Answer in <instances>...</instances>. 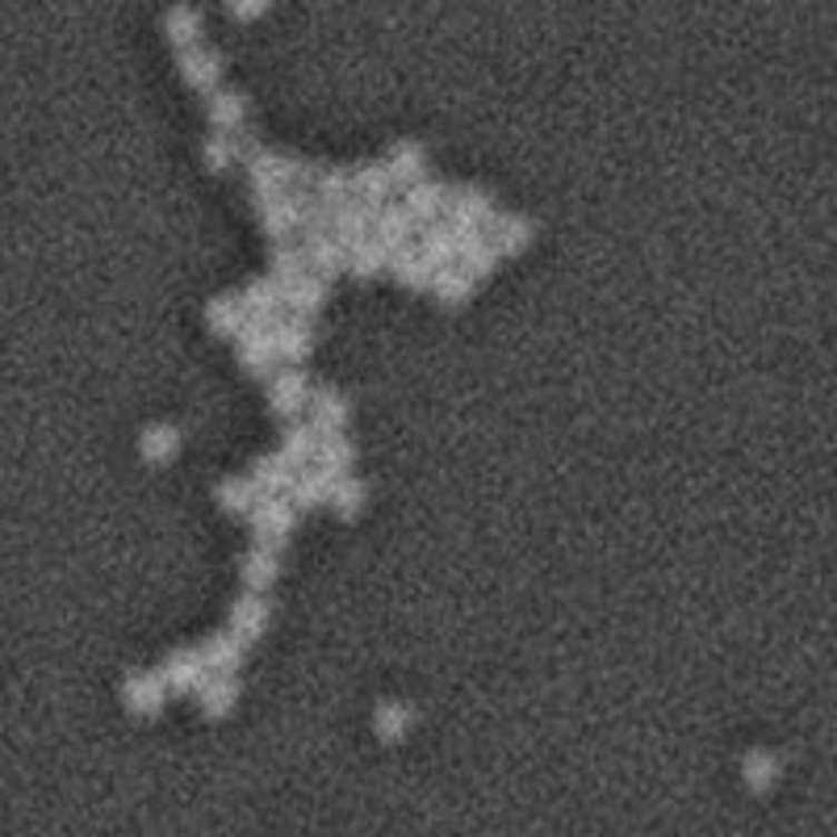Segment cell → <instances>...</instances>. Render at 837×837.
Instances as JSON below:
<instances>
[{"mask_svg":"<svg viewBox=\"0 0 837 837\" xmlns=\"http://www.w3.org/2000/svg\"><path fill=\"white\" fill-rule=\"evenodd\" d=\"M247 528L260 549L280 553L297 528V511L289 506V499H256V506L247 511Z\"/></svg>","mask_w":837,"mask_h":837,"instance_id":"obj_1","label":"cell"},{"mask_svg":"<svg viewBox=\"0 0 837 837\" xmlns=\"http://www.w3.org/2000/svg\"><path fill=\"white\" fill-rule=\"evenodd\" d=\"M494 197L486 189H449V201H444V223L456 230V235H486V227L494 223Z\"/></svg>","mask_w":837,"mask_h":837,"instance_id":"obj_2","label":"cell"},{"mask_svg":"<svg viewBox=\"0 0 837 837\" xmlns=\"http://www.w3.org/2000/svg\"><path fill=\"white\" fill-rule=\"evenodd\" d=\"M239 368L252 373V377H273L277 373V348H273V327L260 323V318H244L239 327Z\"/></svg>","mask_w":837,"mask_h":837,"instance_id":"obj_3","label":"cell"},{"mask_svg":"<svg viewBox=\"0 0 837 837\" xmlns=\"http://www.w3.org/2000/svg\"><path fill=\"white\" fill-rule=\"evenodd\" d=\"M306 415H311V427L314 436H339L344 427H348L352 418V402L348 394H339L335 385H311V398H306Z\"/></svg>","mask_w":837,"mask_h":837,"instance_id":"obj_4","label":"cell"},{"mask_svg":"<svg viewBox=\"0 0 837 837\" xmlns=\"http://www.w3.org/2000/svg\"><path fill=\"white\" fill-rule=\"evenodd\" d=\"M156 679L164 682L168 696H197L206 687V666L197 658V649H173L164 662H159Z\"/></svg>","mask_w":837,"mask_h":837,"instance_id":"obj_5","label":"cell"},{"mask_svg":"<svg viewBox=\"0 0 837 837\" xmlns=\"http://www.w3.org/2000/svg\"><path fill=\"white\" fill-rule=\"evenodd\" d=\"M176 63H180L185 85H189L193 92H206V97H214V92H218V85H223V71H227L223 55L214 51V47H206V42H197V47H189V51H176Z\"/></svg>","mask_w":837,"mask_h":837,"instance_id":"obj_6","label":"cell"},{"mask_svg":"<svg viewBox=\"0 0 837 837\" xmlns=\"http://www.w3.org/2000/svg\"><path fill=\"white\" fill-rule=\"evenodd\" d=\"M268 620H273V608H268L264 594H239L227 611V632L247 649L268 632Z\"/></svg>","mask_w":837,"mask_h":837,"instance_id":"obj_7","label":"cell"},{"mask_svg":"<svg viewBox=\"0 0 837 837\" xmlns=\"http://www.w3.org/2000/svg\"><path fill=\"white\" fill-rule=\"evenodd\" d=\"M306 398H311L306 368H280L268 377V411L277 418H297L306 411Z\"/></svg>","mask_w":837,"mask_h":837,"instance_id":"obj_8","label":"cell"},{"mask_svg":"<svg viewBox=\"0 0 837 837\" xmlns=\"http://www.w3.org/2000/svg\"><path fill=\"white\" fill-rule=\"evenodd\" d=\"M482 239L490 244L494 256H523L532 247V239H536V227L523 214H494V223L486 227Z\"/></svg>","mask_w":837,"mask_h":837,"instance_id":"obj_9","label":"cell"},{"mask_svg":"<svg viewBox=\"0 0 837 837\" xmlns=\"http://www.w3.org/2000/svg\"><path fill=\"white\" fill-rule=\"evenodd\" d=\"M164 703H168V691L156 679V670H135V674L122 679V708L130 716H147L151 720V716L164 712Z\"/></svg>","mask_w":837,"mask_h":837,"instance_id":"obj_10","label":"cell"},{"mask_svg":"<svg viewBox=\"0 0 837 837\" xmlns=\"http://www.w3.org/2000/svg\"><path fill=\"white\" fill-rule=\"evenodd\" d=\"M382 164H385V173H390V185H394V189H411L418 180H427V147L415 139L394 142Z\"/></svg>","mask_w":837,"mask_h":837,"instance_id":"obj_11","label":"cell"},{"mask_svg":"<svg viewBox=\"0 0 837 837\" xmlns=\"http://www.w3.org/2000/svg\"><path fill=\"white\" fill-rule=\"evenodd\" d=\"M273 348H277V361H285L289 368H302L314 352L311 323H302V318H277V323H273Z\"/></svg>","mask_w":837,"mask_h":837,"instance_id":"obj_12","label":"cell"},{"mask_svg":"<svg viewBox=\"0 0 837 837\" xmlns=\"http://www.w3.org/2000/svg\"><path fill=\"white\" fill-rule=\"evenodd\" d=\"M444 201H449V185H440L432 176L411 185V189H402V209L415 218V227L440 223V218H444Z\"/></svg>","mask_w":837,"mask_h":837,"instance_id":"obj_13","label":"cell"},{"mask_svg":"<svg viewBox=\"0 0 837 837\" xmlns=\"http://www.w3.org/2000/svg\"><path fill=\"white\" fill-rule=\"evenodd\" d=\"M297 206H302V193L297 189L280 193V197H273V201H256L260 230L273 239V244H285V239L297 230Z\"/></svg>","mask_w":837,"mask_h":837,"instance_id":"obj_14","label":"cell"},{"mask_svg":"<svg viewBox=\"0 0 837 837\" xmlns=\"http://www.w3.org/2000/svg\"><path fill=\"white\" fill-rule=\"evenodd\" d=\"M239 306H244L247 318H260V323H277L280 311H285V289H280L273 277H252L239 294Z\"/></svg>","mask_w":837,"mask_h":837,"instance_id":"obj_15","label":"cell"},{"mask_svg":"<svg viewBox=\"0 0 837 837\" xmlns=\"http://www.w3.org/2000/svg\"><path fill=\"white\" fill-rule=\"evenodd\" d=\"M390 193H394V185H390V173H385L382 159H365V164L352 168V201L382 209L390 206Z\"/></svg>","mask_w":837,"mask_h":837,"instance_id":"obj_16","label":"cell"},{"mask_svg":"<svg viewBox=\"0 0 837 837\" xmlns=\"http://www.w3.org/2000/svg\"><path fill=\"white\" fill-rule=\"evenodd\" d=\"M373 218H377V209L373 206H361V201H344V206L332 214V239L344 252L356 244H365L368 235H373Z\"/></svg>","mask_w":837,"mask_h":837,"instance_id":"obj_17","label":"cell"},{"mask_svg":"<svg viewBox=\"0 0 837 837\" xmlns=\"http://www.w3.org/2000/svg\"><path fill=\"white\" fill-rule=\"evenodd\" d=\"M209 126H214V135H227V139L247 130V97L239 88H218L209 97Z\"/></svg>","mask_w":837,"mask_h":837,"instance_id":"obj_18","label":"cell"},{"mask_svg":"<svg viewBox=\"0 0 837 837\" xmlns=\"http://www.w3.org/2000/svg\"><path fill=\"white\" fill-rule=\"evenodd\" d=\"M411 729H415V708L406 699H382L373 708V732H377V741H385V746L406 741Z\"/></svg>","mask_w":837,"mask_h":837,"instance_id":"obj_19","label":"cell"},{"mask_svg":"<svg viewBox=\"0 0 837 837\" xmlns=\"http://www.w3.org/2000/svg\"><path fill=\"white\" fill-rule=\"evenodd\" d=\"M418 256L432 273H444L456 264V230L449 223H432V227H418Z\"/></svg>","mask_w":837,"mask_h":837,"instance_id":"obj_20","label":"cell"},{"mask_svg":"<svg viewBox=\"0 0 837 837\" xmlns=\"http://www.w3.org/2000/svg\"><path fill=\"white\" fill-rule=\"evenodd\" d=\"M297 473L280 461V453H268V456H256L252 461V473H247V482L256 486V494L260 499H285L289 494V486H294Z\"/></svg>","mask_w":837,"mask_h":837,"instance_id":"obj_21","label":"cell"},{"mask_svg":"<svg viewBox=\"0 0 837 837\" xmlns=\"http://www.w3.org/2000/svg\"><path fill=\"white\" fill-rule=\"evenodd\" d=\"M415 218L406 214L402 206H382L377 209V218H373V244H382L385 252H398V247H411V239H415Z\"/></svg>","mask_w":837,"mask_h":837,"instance_id":"obj_22","label":"cell"},{"mask_svg":"<svg viewBox=\"0 0 837 837\" xmlns=\"http://www.w3.org/2000/svg\"><path fill=\"white\" fill-rule=\"evenodd\" d=\"M239 674H209L206 687L197 691V708H201V716H209V720H223L227 712H235V703H239Z\"/></svg>","mask_w":837,"mask_h":837,"instance_id":"obj_23","label":"cell"},{"mask_svg":"<svg viewBox=\"0 0 837 837\" xmlns=\"http://www.w3.org/2000/svg\"><path fill=\"white\" fill-rule=\"evenodd\" d=\"M197 658H201V666H206V674H239V666H244V646H239L230 632H214V637L201 641Z\"/></svg>","mask_w":837,"mask_h":837,"instance_id":"obj_24","label":"cell"},{"mask_svg":"<svg viewBox=\"0 0 837 837\" xmlns=\"http://www.w3.org/2000/svg\"><path fill=\"white\" fill-rule=\"evenodd\" d=\"M779 775H784V762H779L775 750H767V746L746 750V758H741V779H746V787H750L754 796H767L770 787L779 784Z\"/></svg>","mask_w":837,"mask_h":837,"instance_id":"obj_25","label":"cell"},{"mask_svg":"<svg viewBox=\"0 0 837 837\" xmlns=\"http://www.w3.org/2000/svg\"><path fill=\"white\" fill-rule=\"evenodd\" d=\"M352 465H356V444H352L344 432H339V436H323V440H318L314 470L323 473V477H332V482H339V477H352Z\"/></svg>","mask_w":837,"mask_h":837,"instance_id":"obj_26","label":"cell"},{"mask_svg":"<svg viewBox=\"0 0 837 837\" xmlns=\"http://www.w3.org/2000/svg\"><path fill=\"white\" fill-rule=\"evenodd\" d=\"M139 456L147 461V465H173L176 456H180V427L176 423H151V427H142L139 436Z\"/></svg>","mask_w":837,"mask_h":837,"instance_id":"obj_27","label":"cell"},{"mask_svg":"<svg viewBox=\"0 0 837 837\" xmlns=\"http://www.w3.org/2000/svg\"><path fill=\"white\" fill-rule=\"evenodd\" d=\"M385 268H390V273H394V280H398L402 289H411V294H427V289H432V280H436V273L423 264V256H418L415 247H398V252H390Z\"/></svg>","mask_w":837,"mask_h":837,"instance_id":"obj_28","label":"cell"},{"mask_svg":"<svg viewBox=\"0 0 837 837\" xmlns=\"http://www.w3.org/2000/svg\"><path fill=\"white\" fill-rule=\"evenodd\" d=\"M239 574H244L247 594H264L280 578V553H273V549H260V544H252V549L244 553V565H239Z\"/></svg>","mask_w":837,"mask_h":837,"instance_id":"obj_29","label":"cell"},{"mask_svg":"<svg viewBox=\"0 0 837 837\" xmlns=\"http://www.w3.org/2000/svg\"><path fill=\"white\" fill-rule=\"evenodd\" d=\"M302 256H306V273L318 280H335L339 273H344V260H348V252L335 244L332 235L302 244Z\"/></svg>","mask_w":837,"mask_h":837,"instance_id":"obj_30","label":"cell"},{"mask_svg":"<svg viewBox=\"0 0 837 837\" xmlns=\"http://www.w3.org/2000/svg\"><path fill=\"white\" fill-rule=\"evenodd\" d=\"M494 264H499V256L490 252L482 235H456V273H465L470 280H482L494 273Z\"/></svg>","mask_w":837,"mask_h":837,"instance_id":"obj_31","label":"cell"},{"mask_svg":"<svg viewBox=\"0 0 837 837\" xmlns=\"http://www.w3.org/2000/svg\"><path fill=\"white\" fill-rule=\"evenodd\" d=\"M327 306V280H318V277H297L294 285H285V311L294 314V318H311V314H318Z\"/></svg>","mask_w":837,"mask_h":837,"instance_id":"obj_32","label":"cell"},{"mask_svg":"<svg viewBox=\"0 0 837 837\" xmlns=\"http://www.w3.org/2000/svg\"><path fill=\"white\" fill-rule=\"evenodd\" d=\"M159 26H164V38L173 42L176 51H189V47H197V42H201V30H206L201 13H197V9H189V4H176V9H168Z\"/></svg>","mask_w":837,"mask_h":837,"instance_id":"obj_33","label":"cell"},{"mask_svg":"<svg viewBox=\"0 0 837 837\" xmlns=\"http://www.w3.org/2000/svg\"><path fill=\"white\" fill-rule=\"evenodd\" d=\"M244 306H239V294H218L206 302V327L218 339H235L239 327H244Z\"/></svg>","mask_w":837,"mask_h":837,"instance_id":"obj_34","label":"cell"},{"mask_svg":"<svg viewBox=\"0 0 837 837\" xmlns=\"http://www.w3.org/2000/svg\"><path fill=\"white\" fill-rule=\"evenodd\" d=\"M314 453H318V436H314L306 423H289L285 436H280V461L294 473H302L314 465Z\"/></svg>","mask_w":837,"mask_h":837,"instance_id":"obj_35","label":"cell"},{"mask_svg":"<svg viewBox=\"0 0 837 837\" xmlns=\"http://www.w3.org/2000/svg\"><path fill=\"white\" fill-rule=\"evenodd\" d=\"M311 197H318L323 206H332V209L352 201V168H344V164H323L318 176H314Z\"/></svg>","mask_w":837,"mask_h":837,"instance_id":"obj_36","label":"cell"},{"mask_svg":"<svg viewBox=\"0 0 837 837\" xmlns=\"http://www.w3.org/2000/svg\"><path fill=\"white\" fill-rule=\"evenodd\" d=\"M332 477H323L318 470H302L294 477V486H289V506L294 511H314V506H327V499H332Z\"/></svg>","mask_w":837,"mask_h":837,"instance_id":"obj_37","label":"cell"},{"mask_svg":"<svg viewBox=\"0 0 837 837\" xmlns=\"http://www.w3.org/2000/svg\"><path fill=\"white\" fill-rule=\"evenodd\" d=\"M385 260H390V252H385L382 244H373V239H365V244L348 247V260H344V273H352L356 280H373L377 273H385Z\"/></svg>","mask_w":837,"mask_h":837,"instance_id":"obj_38","label":"cell"},{"mask_svg":"<svg viewBox=\"0 0 837 837\" xmlns=\"http://www.w3.org/2000/svg\"><path fill=\"white\" fill-rule=\"evenodd\" d=\"M332 206H323L318 197H311V193H302V206H297V230H302V239L311 244V239H323V235H332Z\"/></svg>","mask_w":837,"mask_h":837,"instance_id":"obj_39","label":"cell"},{"mask_svg":"<svg viewBox=\"0 0 837 837\" xmlns=\"http://www.w3.org/2000/svg\"><path fill=\"white\" fill-rule=\"evenodd\" d=\"M268 277L277 280L280 289L294 285L297 277H306V256H302V247H294V244L273 247V252H268Z\"/></svg>","mask_w":837,"mask_h":837,"instance_id":"obj_40","label":"cell"},{"mask_svg":"<svg viewBox=\"0 0 837 837\" xmlns=\"http://www.w3.org/2000/svg\"><path fill=\"white\" fill-rule=\"evenodd\" d=\"M214 499H218V506H223L227 515H247L260 494H256V486H252L247 477H223V482L214 486Z\"/></svg>","mask_w":837,"mask_h":837,"instance_id":"obj_41","label":"cell"},{"mask_svg":"<svg viewBox=\"0 0 837 837\" xmlns=\"http://www.w3.org/2000/svg\"><path fill=\"white\" fill-rule=\"evenodd\" d=\"M327 503L335 506L339 520H356L368 503V486L361 482V477H339V482L332 486V499H327Z\"/></svg>","mask_w":837,"mask_h":837,"instance_id":"obj_42","label":"cell"},{"mask_svg":"<svg viewBox=\"0 0 837 837\" xmlns=\"http://www.w3.org/2000/svg\"><path fill=\"white\" fill-rule=\"evenodd\" d=\"M473 289H477V285H473L465 273L444 268V273H436V280H432V289H427V294H436L440 306H453V311H456V306H465V302H470Z\"/></svg>","mask_w":837,"mask_h":837,"instance_id":"obj_43","label":"cell"},{"mask_svg":"<svg viewBox=\"0 0 837 837\" xmlns=\"http://www.w3.org/2000/svg\"><path fill=\"white\" fill-rule=\"evenodd\" d=\"M239 164V156H235V139H227V135H209L206 142H201V168L214 176L230 173Z\"/></svg>","mask_w":837,"mask_h":837,"instance_id":"obj_44","label":"cell"},{"mask_svg":"<svg viewBox=\"0 0 837 837\" xmlns=\"http://www.w3.org/2000/svg\"><path fill=\"white\" fill-rule=\"evenodd\" d=\"M227 13L235 21H256V18H264V13H268V0H230Z\"/></svg>","mask_w":837,"mask_h":837,"instance_id":"obj_45","label":"cell"}]
</instances>
